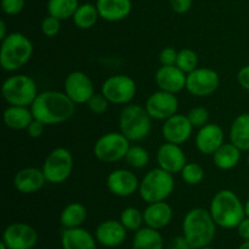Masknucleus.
<instances>
[{
  "label": "nucleus",
  "instance_id": "7",
  "mask_svg": "<svg viewBox=\"0 0 249 249\" xmlns=\"http://www.w3.org/2000/svg\"><path fill=\"white\" fill-rule=\"evenodd\" d=\"M38 94L36 83L26 74L10 75L1 85L2 97L11 106L31 107Z\"/></svg>",
  "mask_w": 249,
  "mask_h": 249
},
{
  "label": "nucleus",
  "instance_id": "34",
  "mask_svg": "<svg viewBox=\"0 0 249 249\" xmlns=\"http://www.w3.org/2000/svg\"><path fill=\"white\" fill-rule=\"evenodd\" d=\"M180 175L187 185H198L204 179V169L198 163L190 162L186 163V165L182 168Z\"/></svg>",
  "mask_w": 249,
  "mask_h": 249
},
{
  "label": "nucleus",
  "instance_id": "18",
  "mask_svg": "<svg viewBox=\"0 0 249 249\" xmlns=\"http://www.w3.org/2000/svg\"><path fill=\"white\" fill-rule=\"evenodd\" d=\"M186 73L182 72L177 65L160 66L155 75L158 89L163 91L178 94L186 89Z\"/></svg>",
  "mask_w": 249,
  "mask_h": 249
},
{
  "label": "nucleus",
  "instance_id": "45",
  "mask_svg": "<svg viewBox=\"0 0 249 249\" xmlns=\"http://www.w3.org/2000/svg\"><path fill=\"white\" fill-rule=\"evenodd\" d=\"M237 232L243 241H249V216H246L241 221L240 225L237 226Z\"/></svg>",
  "mask_w": 249,
  "mask_h": 249
},
{
  "label": "nucleus",
  "instance_id": "23",
  "mask_svg": "<svg viewBox=\"0 0 249 249\" xmlns=\"http://www.w3.org/2000/svg\"><path fill=\"white\" fill-rule=\"evenodd\" d=\"M173 219V209L165 201L148 203L143 211V221L148 228L162 230Z\"/></svg>",
  "mask_w": 249,
  "mask_h": 249
},
{
  "label": "nucleus",
  "instance_id": "12",
  "mask_svg": "<svg viewBox=\"0 0 249 249\" xmlns=\"http://www.w3.org/2000/svg\"><path fill=\"white\" fill-rule=\"evenodd\" d=\"M2 242L9 249H33L38 243V232L26 223H12L2 232Z\"/></svg>",
  "mask_w": 249,
  "mask_h": 249
},
{
  "label": "nucleus",
  "instance_id": "29",
  "mask_svg": "<svg viewBox=\"0 0 249 249\" xmlns=\"http://www.w3.org/2000/svg\"><path fill=\"white\" fill-rule=\"evenodd\" d=\"M88 218V209L84 204L72 202L63 208L60 215V223L63 229L80 228Z\"/></svg>",
  "mask_w": 249,
  "mask_h": 249
},
{
  "label": "nucleus",
  "instance_id": "13",
  "mask_svg": "<svg viewBox=\"0 0 249 249\" xmlns=\"http://www.w3.org/2000/svg\"><path fill=\"white\" fill-rule=\"evenodd\" d=\"M145 108L152 119L165 121L178 113L179 100H178L177 94L158 90V91L152 92L146 100Z\"/></svg>",
  "mask_w": 249,
  "mask_h": 249
},
{
  "label": "nucleus",
  "instance_id": "41",
  "mask_svg": "<svg viewBox=\"0 0 249 249\" xmlns=\"http://www.w3.org/2000/svg\"><path fill=\"white\" fill-rule=\"evenodd\" d=\"M26 130H27V134H28L29 138L38 139L43 135L44 130H45V124L41 123L40 121H38V119L34 118Z\"/></svg>",
  "mask_w": 249,
  "mask_h": 249
},
{
  "label": "nucleus",
  "instance_id": "15",
  "mask_svg": "<svg viewBox=\"0 0 249 249\" xmlns=\"http://www.w3.org/2000/svg\"><path fill=\"white\" fill-rule=\"evenodd\" d=\"M106 185L108 191L117 197H130L139 191L140 181L131 170L116 169L107 177Z\"/></svg>",
  "mask_w": 249,
  "mask_h": 249
},
{
  "label": "nucleus",
  "instance_id": "4",
  "mask_svg": "<svg viewBox=\"0 0 249 249\" xmlns=\"http://www.w3.org/2000/svg\"><path fill=\"white\" fill-rule=\"evenodd\" d=\"M33 44L28 36L19 32H12L1 40L0 66L6 72L21 70L33 56Z\"/></svg>",
  "mask_w": 249,
  "mask_h": 249
},
{
  "label": "nucleus",
  "instance_id": "32",
  "mask_svg": "<svg viewBox=\"0 0 249 249\" xmlns=\"http://www.w3.org/2000/svg\"><path fill=\"white\" fill-rule=\"evenodd\" d=\"M121 223L128 231H138L142 228L143 212L139 211L135 207H128L123 209L121 214Z\"/></svg>",
  "mask_w": 249,
  "mask_h": 249
},
{
  "label": "nucleus",
  "instance_id": "28",
  "mask_svg": "<svg viewBox=\"0 0 249 249\" xmlns=\"http://www.w3.org/2000/svg\"><path fill=\"white\" fill-rule=\"evenodd\" d=\"M131 247L133 249H163L164 240L160 230L146 226L135 231Z\"/></svg>",
  "mask_w": 249,
  "mask_h": 249
},
{
  "label": "nucleus",
  "instance_id": "2",
  "mask_svg": "<svg viewBox=\"0 0 249 249\" xmlns=\"http://www.w3.org/2000/svg\"><path fill=\"white\" fill-rule=\"evenodd\" d=\"M216 224L209 209L192 208L185 214L182 220V235L194 249L207 247L214 241Z\"/></svg>",
  "mask_w": 249,
  "mask_h": 249
},
{
  "label": "nucleus",
  "instance_id": "48",
  "mask_svg": "<svg viewBox=\"0 0 249 249\" xmlns=\"http://www.w3.org/2000/svg\"><path fill=\"white\" fill-rule=\"evenodd\" d=\"M237 249H249V241H245Z\"/></svg>",
  "mask_w": 249,
  "mask_h": 249
},
{
  "label": "nucleus",
  "instance_id": "35",
  "mask_svg": "<svg viewBox=\"0 0 249 249\" xmlns=\"http://www.w3.org/2000/svg\"><path fill=\"white\" fill-rule=\"evenodd\" d=\"M177 66L182 72L189 74L198 67V56L191 49H182L178 53Z\"/></svg>",
  "mask_w": 249,
  "mask_h": 249
},
{
  "label": "nucleus",
  "instance_id": "27",
  "mask_svg": "<svg viewBox=\"0 0 249 249\" xmlns=\"http://www.w3.org/2000/svg\"><path fill=\"white\" fill-rule=\"evenodd\" d=\"M241 152L242 151L233 145L232 142H224L213 155V162L219 169L230 170L235 168L241 160Z\"/></svg>",
  "mask_w": 249,
  "mask_h": 249
},
{
  "label": "nucleus",
  "instance_id": "24",
  "mask_svg": "<svg viewBox=\"0 0 249 249\" xmlns=\"http://www.w3.org/2000/svg\"><path fill=\"white\" fill-rule=\"evenodd\" d=\"M63 249H97L95 236L83 228L65 229L61 236Z\"/></svg>",
  "mask_w": 249,
  "mask_h": 249
},
{
  "label": "nucleus",
  "instance_id": "47",
  "mask_svg": "<svg viewBox=\"0 0 249 249\" xmlns=\"http://www.w3.org/2000/svg\"><path fill=\"white\" fill-rule=\"evenodd\" d=\"M245 213H246V216H249V198L245 203Z\"/></svg>",
  "mask_w": 249,
  "mask_h": 249
},
{
  "label": "nucleus",
  "instance_id": "36",
  "mask_svg": "<svg viewBox=\"0 0 249 249\" xmlns=\"http://www.w3.org/2000/svg\"><path fill=\"white\" fill-rule=\"evenodd\" d=\"M187 118L191 122L194 128H202V126H204L206 124H208L209 112L208 109L204 108V107H194V108L190 109V112L187 113Z\"/></svg>",
  "mask_w": 249,
  "mask_h": 249
},
{
  "label": "nucleus",
  "instance_id": "39",
  "mask_svg": "<svg viewBox=\"0 0 249 249\" xmlns=\"http://www.w3.org/2000/svg\"><path fill=\"white\" fill-rule=\"evenodd\" d=\"M26 0H0L1 10L7 16H16L24 9Z\"/></svg>",
  "mask_w": 249,
  "mask_h": 249
},
{
  "label": "nucleus",
  "instance_id": "11",
  "mask_svg": "<svg viewBox=\"0 0 249 249\" xmlns=\"http://www.w3.org/2000/svg\"><path fill=\"white\" fill-rule=\"evenodd\" d=\"M220 85L219 74L212 68L197 67L186 77V90L196 97L211 96Z\"/></svg>",
  "mask_w": 249,
  "mask_h": 249
},
{
  "label": "nucleus",
  "instance_id": "37",
  "mask_svg": "<svg viewBox=\"0 0 249 249\" xmlns=\"http://www.w3.org/2000/svg\"><path fill=\"white\" fill-rule=\"evenodd\" d=\"M87 105L92 113L97 114V116H102V114L108 109L109 101L104 96L102 92H100V94H96V92H95V94L90 97L89 101L87 102Z\"/></svg>",
  "mask_w": 249,
  "mask_h": 249
},
{
  "label": "nucleus",
  "instance_id": "43",
  "mask_svg": "<svg viewBox=\"0 0 249 249\" xmlns=\"http://www.w3.org/2000/svg\"><path fill=\"white\" fill-rule=\"evenodd\" d=\"M168 249H194L187 242L185 236H177V237L172 238L170 242L168 243Z\"/></svg>",
  "mask_w": 249,
  "mask_h": 249
},
{
  "label": "nucleus",
  "instance_id": "22",
  "mask_svg": "<svg viewBox=\"0 0 249 249\" xmlns=\"http://www.w3.org/2000/svg\"><path fill=\"white\" fill-rule=\"evenodd\" d=\"M100 18L107 22H119L125 19L133 9L131 0H96Z\"/></svg>",
  "mask_w": 249,
  "mask_h": 249
},
{
  "label": "nucleus",
  "instance_id": "9",
  "mask_svg": "<svg viewBox=\"0 0 249 249\" xmlns=\"http://www.w3.org/2000/svg\"><path fill=\"white\" fill-rule=\"evenodd\" d=\"M41 170L46 181L50 184L58 185L65 182L73 170V156L71 151L65 147L53 150L46 156Z\"/></svg>",
  "mask_w": 249,
  "mask_h": 249
},
{
  "label": "nucleus",
  "instance_id": "19",
  "mask_svg": "<svg viewBox=\"0 0 249 249\" xmlns=\"http://www.w3.org/2000/svg\"><path fill=\"white\" fill-rule=\"evenodd\" d=\"M224 130L219 124L208 123L197 131L195 143L202 155L213 156L214 152L224 143Z\"/></svg>",
  "mask_w": 249,
  "mask_h": 249
},
{
  "label": "nucleus",
  "instance_id": "46",
  "mask_svg": "<svg viewBox=\"0 0 249 249\" xmlns=\"http://www.w3.org/2000/svg\"><path fill=\"white\" fill-rule=\"evenodd\" d=\"M7 36H9V34H7L6 23H5L4 19H1V21H0V39L2 40V39L6 38Z\"/></svg>",
  "mask_w": 249,
  "mask_h": 249
},
{
  "label": "nucleus",
  "instance_id": "17",
  "mask_svg": "<svg viewBox=\"0 0 249 249\" xmlns=\"http://www.w3.org/2000/svg\"><path fill=\"white\" fill-rule=\"evenodd\" d=\"M157 163L158 167L174 175L181 172L182 168L186 165L187 160L180 145L165 141V143L158 147Z\"/></svg>",
  "mask_w": 249,
  "mask_h": 249
},
{
  "label": "nucleus",
  "instance_id": "50",
  "mask_svg": "<svg viewBox=\"0 0 249 249\" xmlns=\"http://www.w3.org/2000/svg\"><path fill=\"white\" fill-rule=\"evenodd\" d=\"M199 249H215V248L211 247V246H207V247H203V248H199Z\"/></svg>",
  "mask_w": 249,
  "mask_h": 249
},
{
  "label": "nucleus",
  "instance_id": "40",
  "mask_svg": "<svg viewBox=\"0 0 249 249\" xmlns=\"http://www.w3.org/2000/svg\"><path fill=\"white\" fill-rule=\"evenodd\" d=\"M178 53L179 51L175 50L172 46L164 48L160 53V62L162 66H174L177 65L178 60Z\"/></svg>",
  "mask_w": 249,
  "mask_h": 249
},
{
  "label": "nucleus",
  "instance_id": "6",
  "mask_svg": "<svg viewBox=\"0 0 249 249\" xmlns=\"http://www.w3.org/2000/svg\"><path fill=\"white\" fill-rule=\"evenodd\" d=\"M175 181L173 174L168 173L162 168H155L146 173L140 181L139 194L141 199L146 203L165 201L173 194Z\"/></svg>",
  "mask_w": 249,
  "mask_h": 249
},
{
  "label": "nucleus",
  "instance_id": "30",
  "mask_svg": "<svg viewBox=\"0 0 249 249\" xmlns=\"http://www.w3.org/2000/svg\"><path fill=\"white\" fill-rule=\"evenodd\" d=\"M100 18V14L97 11L96 5L85 2L78 6L77 11L73 15V23L79 29H90L97 23V19Z\"/></svg>",
  "mask_w": 249,
  "mask_h": 249
},
{
  "label": "nucleus",
  "instance_id": "38",
  "mask_svg": "<svg viewBox=\"0 0 249 249\" xmlns=\"http://www.w3.org/2000/svg\"><path fill=\"white\" fill-rule=\"evenodd\" d=\"M41 32L45 36H49V38H53V36H56L58 34L61 29V21L56 17L51 16V15H48L45 18L43 19L40 26Z\"/></svg>",
  "mask_w": 249,
  "mask_h": 249
},
{
  "label": "nucleus",
  "instance_id": "21",
  "mask_svg": "<svg viewBox=\"0 0 249 249\" xmlns=\"http://www.w3.org/2000/svg\"><path fill=\"white\" fill-rule=\"evenodd\" d=\"M46 179L43 170L39 168L28 167L18 170L14 178V186L19 194L32 195L40 191L45 185Z\"/></svg>",
  "mask_w": 249,
  "mask_h": 249
},
{
  "label": "nucleus",
  "instance_id": "44",
  "mask_svg": "<svg viewBox=\"0 0 249 249\" xmlns=\"http://www.w3.org/2000/svg\"><path fill=\"white\" fill-rule=\"evenodd\" d=\"M237 82L245 90L249 91V65L241 68L237 73Z\"/></svg>",
  "mask_w": 249,
  "mask_h": 249
},
{
  "label": "nucleus",
  "instance_id": "49",
  "mask_svg": "<svg viewBox=\"0 0 249 249\" xmlns=\"http://www.w3.org/2000/svg\"><path fill=\"white\" fill-rule=\"evenodd\" d=\"M0 249H9V248H7V246L1 241V242H0Z\"/></svg>",
  "mask_w": 249,
  "mask_h": 249
},
{
  "label": "nucleus",
  "instance_id": "31",
  "mask_svg": "<svg viewBox=\"0 0 249 249\" xmlns=\"http://www.w3.org/2000/svg\"><path fill=\"white\" fill-rule=\"evenodd\" d=\"M79 5V0H48L46 10L49 15L65 21L72 18Z\"/></svg>",
  "mask_w": 249,
  "mask_h": 249
},
{
  "label": "nucleus",
  "instance_id": "3",
  "mask_svg": "<svg viewBox=\"0 0 249 249\" xmlns=\"http://www.w3.org/2000/svg\"><path fill=\"white\" fill-rule=\"evenodd\" d=\"M209 212L216 225L226 230L237 229L241 221L246 218L245 204L235 192L228 189L220 190L214 195Z\"/></svg>",
  "mask_w": 249,
  "mask_h": 249
},
{
  "label": "nucleus",
  "instance_id": "33",
  "mask_svg": "<svg viewBox=\"0 0 249 249\" xmlns=\"http://www.w3.org/2000/svg\"><path fill=\"white\" fill-rule=\"evenodd\" d=\"M125 162L128 163V165L135 168V169H142L150 162V155H148L147 150L143 148L142 146H130L125 156Z\"/></svg>",
  "mask_w": 249,
  "mask_h": 249
},
{
  "label": "nucleus",
  "instance_id": "51",
  "mask_svg": "<svg viewBox=\"0 0 249 249\" xmlns=\"http://www.w3.org/2000/svg\"><path fill=\"white\" fill-rule=\"evenodd\" d=\"M247 164H248V167H249V152H248V156H247Z\"/></svg>",
  "mask_w": 249,
  "mask_h": 249
},
{
  "label": "nucleus",
  "instance_id": "16",
  "mask_svg": "<svg viewBox=\"0 0 249 249\" xmlns=\"http://www.w3.org/2000/svg\"><path fill=\"white\" fill-rule=\"evenodd\" d=\"M194 125L185 114H174L165 119L162 126V135L167 142L182 145L191 138Z\"/></svg>",
  "mask_w": 249,
  "mask_h": 249
},
{
  "label": "nucleus",
  "instance_id": "8",
  "mask_svg": "<svg viewBox=\"0 0 249 249\" xmlns=\"http://www.w3.org/2000/svg\"><path fill=\"white\" fill-rule=\"evenodd\" d=\"M130 141L119 131L104 134L94 145V156L102 163H117L125 160Z\"/></svg>",
  "mask_w": 249,
  "mask_h": 249
},
{
  "label": "nucleus",
  "instance_id": "14",
  "mask_svg": "<svg viewBox=\"0 0 249 249\" xmlns=\"http://www.w3.org/2000/svg\"><path fill=\"white\" fill-rule=\"evenodd\" d=\"M65 92L75 105H84L95 94L94 83L87 73L82 71L71 72L63 83Z\"/></svg>",
  "mask_w": 249,
  "mask_h": 249
},
{
  "label": "nucleus",
  "instance_id": "42",
  "mask_svg": "<svg viewBox=\"0 0 249 249\" xmlns=\"http://www.w3.org/2000/svg\"><path fill=\"white\" fill-rule=\"evenodd\" d=\"M169 4L173 11L182 15L190 11L192 7V0H169Z\"/></svg>",
  "mask_w": 249,
  "mask_h": 249
},
{
  "label": "nucleus",
  "instance_id": "5",
  "mask_svg": "<svg viewBox=\"0 0 249 249\" xmlns=\"http://www.w3.org/2000/svg\"><path fill=\"white\" fill-rule=\"evenodd\" d=\"M152 129V118L141 105H126L119 114V130L130 142L147 138Z\"/></svg>",
  "mask_w": 249,
  "mask_h": 249
},
{
  "label": "nucleus",
  "instance_id": "1",
  "mask_svg": "<svg viewBox=\"0 0 249 249\" xmlns=\"http://www.w3.org/2000/svg\"><path fill=\"white\" fill-rule=\"evenodd\" d=\"M77 105L66 92L48 90L39 92L31 106L33 117L45 125H56L67 122L75 113Z\"/></svg>",
  "mask_w": 249,
  "mask_h": 249
},
{
  "label": "nucleus",
  "instance_id": "26",
  "mask_svg": "<svg viewBox=\"0 0 249 249\" xmlns=\"http://www.w3.org/2000/svg\"><path fill=\"white\" fill-rule=\"evenodd\" d=\"M230 142L241 151L249 152V113H242L233 119L230 126Z\"/></svg>",
  "mask_w": 249,
  "mask_h": 249
},
{
  "label": "nucleus",
  "instance_id": "20",
  "mask_svg": "<svg viewBox=\"0 0 249 249\" xmlns=\"http://www.w3.org/2000/svg\"><path fill=\"white\" fill-rule=\"evenodd\" d=\"M126 229L121 220H105L95 230L97 243L107 248H116L124 243L126 238Z\"/></svg>",
  "mask_w": 249,
  "mask_h": 249
},
{
  "label": "nucleus",
  "instance_id": "10",
  "mask_svg": "<svg viewBox=\"0 0 249 249\" xmlns=\"http://www.w3.org/2000/svg\"><path fill=\"white\" fill-rule=\"evenodd\" d=\"M138 87L135 80L125 74L111 75L104 82L101 87V92L109 101L114 105H128L135 97Z\"/></svg>",
  "mask_w": 249,
  "mask_h": 249
},
{
  "label": "nucleus",
  "instance_id": "25",
  "mask_svg": "<svg viewBox=\"0 0 249 249\" xmlns=\"http://www.w3.org/2000/svg\"><path fill=\"white\" fill-rule=\"evenodd\" d=\"M2 119L7 128L12 130H24L34 119L31 107L11 106L10 105L2 113Z\"/></svg>",
  "mask_w": 249,
  "mask_h": 249
}]
</instances>
